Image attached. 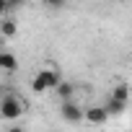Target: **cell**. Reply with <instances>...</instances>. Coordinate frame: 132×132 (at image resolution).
I'll return each instance as SVG.
<instances>
[{"instance_id": "6da1fadb", "label": "cell", "mask_w": 132, "mask_h": 132, "mask_svg": "<svg viewBox=\"0 0 132 132\" xmlns=\"http://www.w3.org/2000/svg\"><path fill=\"white\" fill-rule=\"evenodd\" d=\"M23 111H26V104L18 96H11L8 93L3 101H0V114H3V119H18Z\"/></svg>"}, {"instance_id": "7a4b0ae2", "label": "cell", "mask_w": 132, "mask_h": 132, "mask_svg": "<svg viewBox=\"0 0 132 132\" xmlns=\"http://www.w3.org/2000/svg\"><path fill=\"white\" fill-rule=\"evenodd\" d=\"M60 117L68 124H78V122H86V109H80L75 101H62L60 104Z\"/></svg>"}, {"instance_id": "3957f363", "label": "cell", "mask_w": 132, "mask_h": 132, "mask_svg": "<svg viewBox=\"0 0 132 132\" xmlns=\"http://www.w3.org/2000/svg\"><path fill=\"white\" fill-rule=\"evenodd\" d=\"M109 117H111V114H109V109H106L104 104H96V106H88V109H86V122L93 124V127L104 124Z\"/></svg>"}, {"instance_id": "277c9868", "label": "cell", "mask_w": 132, "mask_h": 132, "mask_svg": "<svg viewBox=\"0 0 132 132\" xmlns=\"http://www.w3.org/2000/svg\"><path fill=\"white\" fill-rule=\"evenodd\" d=\"M36 75H42V80L47 83V88H49V91H54V88L62 83V75H60V70L54 68V65H44V68H42Z\"/></svg>"}, {"instance_id": "5b68a950", "label": "cell", "mask_w": 132, "mask_h": 132, "mask_svg": "<svg viewBox=\"0 0 132 132\" xmlns=\"http://www.w3.org/2000/svg\"><path fill=\"white\" fill-rule=\"evenodd\" d=\"M111 98L119 101V104H129V86L127 83H117L114 91H111Z\"/></svg>"}, {"instance_id": "8992f818", "label": "cell", "mask_w": 132, "mask_h": 132, "mask_svg": "<svg viewBox=\"0 0 132 132\" xmlns=\"http://www.w3.org/2000/svg\"><path fill=\"white\" fill-rule=\"evenodd\" d=\"M0 68H3L5 73H16V68H18V60H16V54H11V52H3V54H0Z\"/></svg>"}, {"instance_id": "52a82bcc", "label": "cell", "mask_w": 132, "mask_h": 132, "mask_svg": "<svg viewBox=\"0 0 132 132\" xmlns=\"http://www.w3.org/2000/svg\"><path fill=\"white\" fill-rule=\"evenodd\" d=\"M54 91H57V96H60L62 101H73V96H75V86H73V83H68V80H62Z\"/></svg>"}, {"instance_id": "ba28073f", "label": "cell", "mask_w": 132, "mask_h": 132, "mask_svg": "<svg viewBox=\"0 0 132 132\" xmlns=\"http://www.w3.org/2000/svg\"><path fill=\"white\" fill-rule=\"evenodd\" d=\"M16 31H18V26H16V21L5 16V18H3V23H0V34H3L5 39H13V36H16Z\"/></svg>"}, {"instance_id": "9c48e42d", "label": "cell", "mask_w": 132, "mask_h": 132, "mask_svg": "<svg viewBox=\"0 0 132 132\" xmlns=\"http://www.w3.org/2000/svg\"><path fill=\"white\" fill-rule=\"evenodd\" d=\"M104 106L109 109V114H111V117H117V114H122V111L127 109V104H119V101H114L111 96L106 98V104H104Z\"/></svg>"}, {"instance_id": "30bf717a", "label": "cell", "mask_w": 132, "mask_h": 132, "mask_svg": "<svg viewBox=\"0 0 132 132\" xmlns=\"http://www.w3.org/2000/svg\"><path fill=\"white\" fill-rule=\"evenodd\" d=\"M31 91H34V93H44V91H49L47 83L42 80V75H34V78H31Z\"/></svg>"}, {"instance_id": "8fae6325", "label": "cell", "mask_w": 132, "mask_h": 132, "mask_svg": "<svg viewBox=\"0 0 132 132\" xmlns=\"http://www.w3.org/2000/svg\"><path fill=\"white\" fill-rule=\"evenodd\" d=\"M44 3H47L49 8H62V5H65V0H44Z\"/></svg>"}, {"instance_id": "7c38bea8", "label": "cell", "mask_w": 132, "mask_h": 132, "mask_svg": "<svg viewBox=\"0 0 132 132\" xmlns=\"http://www.w3.org/2000/svg\"><path fill=\"white\" fill-rule=\"evenodd\" d=\"M5 132H26V129H23V127H18V124H16V127H8V129H5Z\"/></svg>"}]
</instances>
